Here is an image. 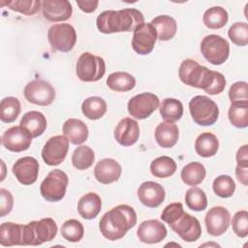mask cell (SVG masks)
Masks as SVG:
<instances>
[{"label": "cell", "mask_w": 248, "mask_h": 248, "mask_svg": "<svg viewBox=\"0 0 248 248\" xmlns=\"http://www.w3.org/2000/svg\"><path fill=\"white\" fill-rule=\"evenodd\" d=\"M212 188L217 196L221 198H230L235 191V183L230 175L222 174L214 179Z\"/></svg>", "instance_id": "cell-42"}, {"label": "cell", "mask_w": 248, "mask_h": 248, "mask_svg": "<svg viewBox=\"0 0 248 248\" xmlns=\"http://www.w3.org/2000/svg\"><path fill=\"white\" fill-rule=\"evenodd\" d=\"M95 160L94 151L86 145H80L77 147L72 155L73 166L79 170L90 168Z\"/></svg>", "instance_id": "cell-37"}, {"label": "cell", "mask_w": 248, "mask_h": 248, "mask_svg": "<svg viewBox=\"0 0 248 248\" xmlns=\"http://www.w3.org/2000/svg\"><path fill=\"white\" fill-rule=\"evenodd\" d=\"M42 5L40 0H1V6H7L9 9L23 14L25 16L35 15Z\"/></svg>", "instance_id": "cell-38"}, {"label": "cell", "mask_w": 248, "mask_h": 248, "mask_svg": "<svg viewBox=\"0 0 248 248\" xmlns=\"http://www.w3.org/2000/svg\"><path fill=\"white\" fill-rule=\"evenodd\" d=\"M140 137V127L136 120L130 117L121 119L114 129V139L122 146L135 144Z\"/></svg>", "instance_id": "cell-21"}, {"label": "cell", "mask_w": 248, "mask_h": 248, "mask_svg": "<svg viewBox=\"0 0 248 248\" xmlns=\"http://www.w3.org/2000/svg\"><path fill=\"white\" fill-rule=\"evenodd\" d=\"M235 175L240 183L245 186L248 184V167H241L237 165L235 168Z\"/></svg>", "instance_id": "cell-50"}, {"label": "cell", "mask_w": 248, "mask_h": 248, "mask_svg": "<svg viewBox=\"0 0 248 248\" xmlns=\"http://www.w3.org/2000/svg\"><path fill=\"white\" fill-rule=\"evenodd\" d=\"M69 150V140L65 136H54L47 140L42 149V158L48 166L60 165Z\"/></svg>", "instance_id": "cell-12"}, {"label": "cell", "mask_w": 248, "mask_h": 248, "mask_svg": "<svg viewBox=\"0 0 248 248\" xmlns=\"http://www.w3.org/2000/svg\"><path fill=\"white\" fill-rule=\"evenodd\" d=\"M183 213H184V209H183L182 203L172 202L164 208V210L161 214V219L170 226L175 221H177V219Z\"/></svg>", "instance_id": "cell-46"}, {"label": "cell", "mask_w": 248, "mask_h": 248, "mask_svg": "<svg viewBox=\"0 0 248 248\" xmlns=\"http://www.w3.org/2000/svg\"><path fill=\"white\" fill-rule=\"evenodd\" d=\"M137 224V213L128 204H119L106 212L100 220L99 228L103 236L114 241L121 239Z\"/></svg>", "instance_id": "cell-1"}, {"label": "cell", "mask_w": 248, "mask_h": 248, "mask_svg": "<svg viewBox=\"0 0 248 248\" xmlns=\"http://www.w3.org/2000/svg\"><path fill=\"white\" fill-rule=\"evenodd\" d=\"M77 4L82 12L93 13L97 9L99 1H97V0H78V1H77Z\"/></svg>", "instance_id": "cell-49"}, {"label": "cell", "mask_w": 248, "mask_h": 248, "mask_svg": "<svg viewBox=\"0 0 248 248\" xmlns=\"http://www.w3.org/2000/svg\"><path fill=\"white\" fill-rule=\"evenodd\" d=\"M185 202L191 210L202 211L207 206V198L203 190L193 186L185 194Z\"/></svg>", "instance_id": "cell-39"}, {"label": "cell", "mask_w": 248, "mask_h": 248, "mask_svg": "<svg viewBox=\"0 0 248 248\" xmlns=\"http://www.w3.org/2000/svg\"><path fill=\"white\" fill-rule=\"evenodd\" d=\"M13 173L23 185H31L37 181L39 162L30 156L19 158L13 166Z\"/></svg>", "instance_id": "cell-17"}, {"label": "cell", "mask_w": 248, "mask_h": 248, "mask_svg": "<svg viewBox=\"0 0 248 248\" xmlns=\"http://www.w3.org/2000/svg\"><path fill=\"white\" fill-rule=\"evenodd\" d=\"M32 139V135L24 127L13 126L4 132L2 144L12 152H22L30 147Z\"/></svg>", "instance_id": "cell-14"}, {"label": "cell", "mask_w": 248, "mask_h": 248, "mask_svg": "<svg viewBox=\"0 0 248 248\" xmlns=\"http://www.w3.org/2000/svg\"><path fill=\"white\" fill-rule=\"evenodd\" d=\"M20 126L28 130L33 138H37L43 135L46 129V119L42 112L31 110L22 116L20 120Z\"/></svg>", "instance_id": "cell-27"}, {"label": "cell", "mask_w": 248, "mask_h": 248, "mask_svg": "<svg viewBox=\"0 0 248 248\" xmlns=\"http://www.w3.org/2000/svg\"><path fill=\"white\" fill-rule=\"evenodd\" d=\"M201 51L203 57L212 65H222L230 55V45L219 35L205 36L201 43Z\"/></svg>", "instance_id": "cell-8"}, {"label": "cell", "mask_w": 248, "mask_h": 248, "mask_svg": "<svg viewBox=\"0 0 248 248\" xmlns=\"http://www.w3.org/2000/svg\"><path fill=\"white\" fill-rule=\"evenodd\" d=\"M0 244L14 246L23 244V225L6 222L0 226Z\"/></svg>", "instance_id": "cell-26"}, {"label": "cell", "mask_w": 248, "mask_h": 248, "mask_svg": "<svg viewBox=\"0 0 248 248\" xmlns=\"http://www.w3.org/2000/svg\"><path fill=\"white\" fill-rule=\"evenodd\" d=\"M107 85L116 92H127L132 90L136 85V78L126 72H115L110 74L107 78Z\"/></svg>", "instance_id": "cell-31"}, {"label": "cell", "mask_w": 248, "mask_h": 248, "mask_svg": "<svg viewBox=\"0 0 248 248\" xmlns=\"http://www.w3.org/2000/svg\"><path fill=\"white\" fill-rule=\"evenodd\" d=\"M63 134L73 144H81L88 138V128L86 124L76 118H69L63 124Z\"/></svg>", "instance_id": "cell-23"}, {"label": "cell", "mask_w": 248, "mask_h": 248, "mask_svg": "<svg viewBox=\"0 0 248 248\" xmlns=\"http://www.w3.org/2000/svg\"><path fill=\"white\" fill-rule=\"evenodd\" d=\"M228 36L234 45L245 46L248 44V24L246 22L233 23L228 31Z\"/></svg>", "instance_id": "cell-43"}, {"label": "cell", "mask_w": 248, "mask_h": 248, "mask_svg": "<svg viewBox=\"0 0 248 248\" xmlns=\"http://www.w3.org/2000/svg\"><path fill=\"white\" fill-rule=\"evenodd\" d=\"M170 227L186 242H194L202 235V227L199 220L186 212Z\"/></svg>", "instance_id": "cell-15"}, {"label": "cell", "mask_w": 248, "mask_h": 248, "mask_svg": "<svg viewBox=\"0 0 248 248\" xmlns=\"http://www.w3.org/2000/svg\"><path fill=\"white\" fill-rule=\"evenodd\" d=\"M14 206V198L10 191L1 188L0 189V217L8 215Z\"/></svg>", "instance_id": "cell-47"}, {"label": "cell", "mask_w": 248, "mask_h": 248, "mask_svg": "<svg viewBox=\"0 0 248 248\" xmlns=\"http://www.w3.org/2000/svg\"><path fill=\"white\" fill-rule=\"evenodd\" d=\"M81 111L88 119H100L107 112V103L101 97H89L83 101L81 105Z\"/></svg>", "instance_id": "cell-32"}, {"label": "cell", "mask_w": 248, "mask_h": 248, "mask_svg": "<svg viewBox=\"0 0 248 248\" xmlns=\"http://www.w3.org/2000/svg\"><path fill=\"white\" fill-rule=\"evenodd\" d=\"M219 148V141L217 137L210 133L205 132L201 134L195 142V150L201 157L208 158L214 156Z\"/></svg>", "instance_id": "cell-29"}, {"label": "cell", "mask_w": 248, "mask_h": 248, "mask_svg": "<svg viewBox=\"0 0 248 248\" xmlns=\"http://www.w3.org/2000/svg\"><path fill=\"white\" fill-rule=\"evenodd\" d=\"M69 183L68 175L61 170H53L48 172L40 186L41 195L45 200L51 202L61 201L66 194Z\"/></svg>", "instance_id": "cell-7"}, {"label": "cell", "mask_w": 248, "mask_h": 248, "mask_svg": "<svg viewBox=\"0 0 248 248\" xmlns=\"http://www.w3.org/2000/svg\"><path fill=\"white\" fill-rule=\"evenodd\" d=\"M158 96L151 92L140 93L128 102V111L136 119H145L149 117L159 107Z\"/></svg>", "instance_id": "cell-10"}, {"label": "cell", "mask_w": 248, "mask_h": 248, "mask_svg": "<svg viewBox=\"0 0 248 248\" xmlns=\"http://www.w3.org/2000/svg\"><path fill=\"white\" fill-rule=\"evenodd\" d=\"M180 80L186 85L208 91L215 78V71L200 65L196 60L185 59L178 70Z\"/></svg>", "instance_id": "cell-3"}, {"label": "cell", "mask_w": 248, "mask_h": 248, "mask_svg": "<svg viewBox=\"0 0 248 248\" xmlns=\"http://www.w3.org/2000/svg\"><path fill=\"white\" fill-rule=\"evenodd\" d=\"M25 99L38 106H48L55 99V90L52 85L44 79H34L24 88Z\"/></svg>", "instance_id": "cell-11"}, {"label": "cell", "mask_w": 248, "mask_h": 248, "mask_svg": "<svg viewBox=\"0 0 248 248\" xmlns=\"http://www.w3.org/2000/svg\"><path fill=\"white\" fill-rule=\"evenodd\" d=\"M248 83L246 81H236L234 82L229 90V98L232 104H248L247 95Z\"/></svg>", "instance_id": "cell-44"}, {"label": "cell", "mask_w": 248, "mask_h": 248, "mask_svg": "<svg viewBox=\"0 0 248 248\" xmlns=\"http://www.w3.org/2000/svg\"><path fill=\"white\" fill-rule=\"evenodd\" d=\"M155 140L163 148L174 146L178 140L179 131L176 124L172 122H162L155 129Z\"/></svg>", "instance_id": "cell-24"}, {"label": "cell", "mask_w": 248, "mask_h": 248, "mask_svg": "<svg viewBox=\"0 0 248 248\" xmlns=\"http://www.w3.org/2000/svg\"><path fill=\"white\" fill-rule=\"evenodd\" d=\"M159 110L165 121L173 123L179 120L183 115V105L177 99L167 98L162 101Z\"/></svg>", "instance_id": "cell-34"}, {"label": "cell", "mask_w": 248, "mask_h": 248, "mask_svg": "<svg viewBox=\"0 0 248 248\" xmlns=\"http://www.w3.org/2000/svg\"><path fill=\"white\" fill-rule=\"evenodd\" d=\"M204 222L207 232L213 236H219L228 230L231 222V214L223 206H214L207 211Z\"/></svg>", "instance_id": "cell-16"}, {"label": "cell", "mask_w": 248, "mask_h": 248, "mask_svg": "<svg viewBox=\"0 0 248 248\" xmlns=\"http://www.w3.org/2000/svg\"><path fill=\"white\" fill-rule=\"evenodd\" d=\"M175 161L169 156H161L154 159L150 164L151 173L158 178H167L171 176L176 170Z\"/></svg>", "instance_id": "cell-35"}, {"label": "cell", "mask_w": 248, "mask_h": 248, "mask_svg": "<svg viewBox=\"0 0 248 248\" xmlns=\"http://www.w3.org/2000/svg\"><path fill=\"white\" fill-rule=\"evenodd\" d=\"M166 193L164 187L154 181H145L138 189L140 202L147 207H158L165 200Z\"/></svg>", "instance_id": "cell-20"}, {"label": "cell", "mask_w": 248, "mask_h": 248, "mask_svg": "<svg viewBox=\"0 0 248 248\" xmlns=\"http://www.w3.org/2000/svg\"><path fill=\"white\" fill-rule=\"evenodd\" d=\"M205 174L206 170L202 163L191 162L182 169L180 177L186 185L197 186L203 181Z\"/></svg>", "instance_id": "cell-30"}, {"label": "cell", "mask_w": 248, "mask_h": 248, "mask_svg": "<svg viewBox=\"0 0 248 248\" xmlns=\"http://www.w3.org/2000/svg\"><path fill=\"white\" fill-rule=\"evenodd\" d=\"M76 73L82 81H98L106 73V63L100 56L94 55L91 52H83L76 64Z\"/></svg>", "instance_id": "cell-5"}, {"label": "cell", "mask_w": 248, "mask_h": 248, "mask_svg": "<svg viewBox=\"0 0 248 248\" xmlns=\"http://www.w3.org/2000/svg\"><path fill=\"white\" fill-rule=\"evenodd\" d=\"M47 39L55 50L68 52L73 49L77 42L75 28L69 23H57L49 27Z\"/></svg>", "instance_id": "cell-9"}, {"label": "cell", "mask_w": 248, "mask_h": 248, "mask_svg": "<svg viewBox=\"0 0 248 248\" xmlns=\"http://www.w3.org/2000/svg\"><path fill=\"white\" fill-rule=\"evenodd\" d=\"M57 225L51 218H43L25 225V244L37 246L51 241L57 233Z\"/></svg>", "instance_id": "cell-6"}, {"label": "cell", "mask_w": 248, "mask_h": 248, "mask_svg": "<svg viewBox=\"0 0 248 248\" xmlns=\"http://www.w3.org/2000/svg\"><path fill=\"white\" fill-rule=\"evenodd\" d=\"M20 102L16 97H6L0 104V119L4 123L14 122L20 113Z\"/></svg>", "instance_id": "cell-36"}, {"label": "cell", "mask_w": 248, "mask_h": 248, "mask_svg": "<svg viewBox=\"0 0 248 248\" xmlns=\"http://www.w3.org/2000/svg\"><path fill=\"white\" fill-rule=\"evenodd\" d=\"M167 229L162 222L151 219L140 223L137 231V235L141 242L154 244L161 242L167 236Z\"/></svg>", "instance_id": "cell-19"}, {"label": "cell", "mask_w": 248, "mask_h": 248, "mask_svg": "<svg viewBox=\"0 0 248 248\" xmlns=\"http://www.w3.org/2000/svg\"><path fill=\"white\" fill-rule=\"evenodd\" d=\"M121 172L120 164L111 158H105L99 161L94 168L95 178L102 184H110L117 181Z\"/></svg>", "instance_id": "cell-22"}, {"label": "cell", "mask_w": 248, "mask_h": 248, "mask_svg": "<svg viewBox=\"0 0 248 248\" xmlns=\"http://www.w3.org/2000/svg\"><path fill=\"white\" fill-rule=\"evenodd\" d=\"M102 201L98 194L90 192L83 195L78 202V214L86 220L94 219L101 211Z\"/></svg>", "instance_id": "cell-25"}, {"label": "cell", "mask_w": 248, "mask_h": 248, "mask_svg": "<svg viewBox=\"0 0 248 248\" xmlns=\"http://www.w3.org/2000/svg\"><path fill=\"white\" fill-rule=\"evenodd\" d=\"M156 41L157 31L155 27L150 22H144L134 30L132 47L137 53L140 55H146L153 50Z\"/></svg>", "instance_id": "cell-13"}, {"label": "cell", "mask_w": 248, "mask_h": 248, "mask_svg": "<svg viewBox=\"0 0 248 248\" xmlns=\"http://www.w3.org/2000/svg\"><path fill=\"white\" fill-rule=\"evenodd\" d=\"M229 19L228 12L219 6L211 7L207 9L202 16V21L209 29L223 28Z\"/></svg>", "instance_id": "cell-33"}, {"label": "cell", "mask_w": 248, "mask_h": 248, "mask_svg": "<svg viewBox=\"0 0 248 248\" xmlns=\"http://www.w3.org/2000/svg\"><path fill=\"white\" fill-rule=\"evenodd\" d=\"M157 31V37L160 41H169L174 37L177 30V24L173 17L167 15H161L150 22Z\"/></svg>", "instance_id": "cell-28"}, {"label": "cell", "mask_w": 248, "mask_h": 248, "mask_svg": "<svg viewBox=\"0 0 248 248\" xmlns=\"http://www.w3.org/2000/svg\"><path fill=\"white\" fill-rule=\"evenodd\" d=\"M229 120L236 128H246L248 126V104H232L229 112Z\"/></svg>", "instance_id": "cell-40"}, {"label": "cell", "mask_w": 248, "mask_h": 248, "mask_svg": "<svg viewBox=\"0 0 248 248\" xmlns=\"http://www.w3.org/2000/svg\"><path fill=\"white\" fill-rule=\"evenodd\" d=\"M232 226L233 232L244 238L248 235V212L246 210L237 211L232 220Z\"/></svg>", "instance_id": "cell-45"}, {"label": "cell", "mask_w": 248, "mask_h": 248, "mask_svg": "<svg viewBox=\"0 0 248 248\" xmlns=\"http://www.w3.org/2000/svg\"><path fill=\"white\" fill-rule=\"evenodd\" d=\"M142 23H144L143 15L137 9L105 11L96 20L97 28L104 34L132 32Z\"/></svg>", "instance_id": "cell-2"}, {"label": "cell", "mask_w": 248, "mask_h": 248, "mask_svg": "<svg viewBox=\"0 0 248 248\" xmlns=\"http://www.w3.org/2000/svg\"><path fill=\"white\" fill-rule=\"evenodd\" d=\"M84 234L82 224L76 219H69L61 226V235L70 242H78Z\"/></svg>", "instance_id": "cell-41"}, {"label": "cell", "mask_w": 248, "mask_h": 248, "mask_svg": "<svg viewBox=\"0 0 248 248\" xmlns=\"http://www.w3.org/2000/svg\"><path fill=\"white\" fill-rule=\"evenodd\" d=\"M189 110L193 120L201 126L213 125L219 116L217 104L207 96L198 95L189 102Z\"/></svg>", "instance_id": "cell-4"}, {"label": "cell", "mask_w": 248, "mask_h": 248, "mask_svg": "<svg viewBox=\"0 0 248 248\" xmlns=\"http://www.w3.org/2000/svg\"><path fill=\"white\" fill-rule=\"evenodd\" d=\"M42 12L46 19L57 22L69 19L72 16L73 8L68 0H44Z\"/></svg>", "instance_id": "cell-18"}, {"label": "cell", "mask_w": 248, "mask_h": 248, "mask_svg": "<svg viewBox=\"0 0 248 248\" xmlns=\"http://www.w3.org/2000/svg\"><path fill=\"white\" fill-rule=\"evenodd\" d=\"M238 166L248 167V145L244 144L238 148L235 156Z\"/></svg>", "instance_id": "cell-48"}]
</instances>
